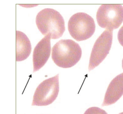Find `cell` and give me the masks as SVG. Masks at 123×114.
Instances as JSON below:
<instances>
[{"instance_id":"obj_1","label":"cell","mask_w":123,"mask_h":114,"mask_svg":"<svg viewBox=\"0 0 123 114\" xmlns=\"http://www.w3.org/2000/svg\"><path fill=\"white\" fill-rule=\"evenodd\" d=\"M82 54L79 44L71 39L59 40L52 47V58L57 66L68 68L80 61Z\"/></svg>"},{"instance_id":"obj_2","label":"cell","mask_w":123,"mask_h":114,"mask_svg":"<svg viewBox=\"0 0 123 114\" xmlns=\"http://www.w3.org/2000/svg\"><path fill=\"white\" fill-rule=\"evenodd\" d=\"M36 24L43 35H51V38L59 39L65 30L64 20L60 13L51 8H45L37 15Z\"/></svg>"},{"instance_id":"obj_3","label":"cell","mask_w":123,"mask_h":114,"mask_svg":"<svg viewBox=\"0 0 123 114\" xmlns=\"http://www.w3.org/2000/svg\"><path fill=\"white\" fill-rule=\"evenodd\" d=\"M95 28L93 19L83 12L73 14L68 22L69 32L73 38L77 41L86 40L91 37Z\"/></svg>"},{"instance_id":"obj_4","label":"cell","mask_w":123,"mask_h":114,"mask_svg":"<svg viewBox=\"0 0 123 114\" xmlns=\"http://www.w3.org/2000/svg\"><path fill=\"white\" fill-rule=\"evenodd\" d=\"M96 19L102 28L113 31L123 22V6L120 4H103L98 9Z\"/></svg>"},{"instance_id":"obj_5","label":"cell","mask_w":123,"mask_h":114,"mask_svg":"<svg viewBox=\"0 0 123 114\" xmlns=\"http://www.w3.org/2000/svg\"><path fill=\"white\" fill-rule=\"evenodd\" d=\"M59 91V74L44 80L38 85L34 95L32 106H46L56 99Z\"/></svg>"},{"instance_id":"obj_6","label":"cell","mask_w":123,"mask_h":114,"mask_svg":"<svg viewBox=\"0 0 123 114\" xmlns=\"http://www.w3.org/2000/svg\"><path fill=\"white\" fill-rule=\"evenodd\" d=\"M113 32V31L106 29L96 40L91 54L89 71L98 66L109 53L112 45Z\"/></svg>"},{"instance_id":"obj_7","label":"cell","mask_w":123,"mask_h":114,"mask_svg":"<svg viewBox=\"0 0 123 114\" xmlns=\"http://www.w3.org/2000/svg\"><path fill=\"white\" fill-rule=\"evenodd\" d=\"M51 35H47L34 48L33 55V73L42 68L49 58L51 49Z\"/></svg>"},{"instance_id":"obj_8","label":"cell","mask_w":123,"mask_h":114,"mask_svg":"<svg viewBox=\"0 0 123 114\" xmlns=\"http://www.w3.org/2000/svg\"><path fill=\"white\" fill-rule=\"evenodd\" d=\"M123 95V73L117 76L109 84L104 97L103 106L116 102Z\"/></svg>"},{"instance_id":"obj_9","label":"cell","mask_w":123,"mask_h":114,"mask_svg":"<svg viewBox=\"0 0 123 114\" xmlns=\"http://www.w3.org/2000/svg\"><path fill=\"white\" fill-rule=\"evenodd\" d=\"M31 45L28 38L21 31H16V61L26 60L31 54Z\"/></svg>"},{"instance_id":"obj_10","label":"cell","mask_w":123,"mask_h":114,"mask_svg":"<svg viewBox=\"0 0 123 114\" xmlns=\"http://www.w3.org/2000/svg\"><path fill=\"white\" fill-rule=\"evenodd\" d=\"M117 37L119 43L123 47V25L119 30Z\"/></svg>"},{"instance_id":"obj_11","label":"cell","mask_w":123,"mask_h":114,"mask_svg":"<svg viewBox=\"0 0 123 114\" xmlns=\"http://www.w3.org/2000/svg\"><path fill=\"white\" fill-rule=\"evenodd\" d=\"M122 69H123V59H122Z\"/></svg>"}]
</instances>
